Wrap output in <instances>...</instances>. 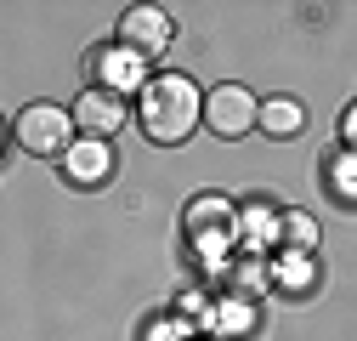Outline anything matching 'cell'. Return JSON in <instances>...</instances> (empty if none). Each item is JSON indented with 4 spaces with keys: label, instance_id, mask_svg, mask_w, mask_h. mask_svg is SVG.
Instances as JSON below:
<instances>
[{
    "label": "cell",
    "instance_id": "cell-1",
    "mask_svg": "<svg viewBox=\"0 0 357 341\" xmlns=\"http://www.w3.org/2000/svg\"><path fill=\"white\" fill-rule=\"evenodd\" d=\"M199 108H204V97H199V85L188 74H153V80H142V97H137L142 137H153L165 148L170 143H188L193 125H199Z\"/></svg>",
    "mask_w": 357,
    "mask_h": 341
},
{
    "label": "cell",
    "instance_id": "cell-10",
    "mask_svg": "<svg viewBox=\"0 0 357 341\" xmlns=\"http://www.w3.org/2000/svg\"><path fill=\"white\" fill-rule=\"evenodd\" d=\"M238 239H244V250L278 245V217H273V205H266V199H255V205L238 210Z\"/></svg>",
    "mask_w": 357,
    "mask_h": 341
},
{
    "label": "cell",
    "instance_id": "cell-2",
    "mask_svg": "<svg viewBox=\"0 0 357 341\" xmlns=\"http://www.w3.org/2000/svg\"><path fill=\"white\" fill-rule=\"evenodd\" d=\"M12 131H17V148H29L34 159H63L68 143H74V119L57 103H29Z\"/></svg>",
    "mask_w": 357,
    "mask_h": 341
},
{
    "label": "cell",
    "instance_id": "cell-8",
    "mask_svg": "<svg viewBox=\"0 0 357 341\" xmlns=\"http://www.w3.org/2000/svg\"><path fill=\"white\" fill-rule=\"evenodd\" d=\"M91 74H97L102 92L125 97L130 85H142V57L125 52V46H97V52H91Z\"/></svg>",
    "mask_w": 357,
    "mask_h": 341
},
{
    "label": "cell",
    "instance_id": "cell-4",
    "mask_svg": "<svg viewBox=\"0 0 357 341\" xmlns=\"http://www.w3.org/2000/svg\"><path fill=\"white\" fill-rule=\"evenodd\" d=\"M170 34H176V29H170V12H159V6H130V12L119 17V46L137 52L142 63L170 46Z\"/></svg>",
    "mask_w": 357,
    "mask_h": 341
},
{
    "label": "cell",
    "instance_id": "cell-11",
    "mask_svg": "<svg viewBox=\"0 0 357 341\" xmlns=\"http://www.w3.org/2000/svg\"><path fill=\"white\" fill-rule=\"evenodd\" d=\"M278 228H284V250L289 256H312V250H318V222H312L306 210H289Z\"/></svg>",
    "mask_w": 357,
    "mask_h": 341
},
{
    "label": "cell",
    "instance_id": "cell-3",
    "mask_svg": "<svg viewBox=\"0 0 357 341\" xmlns=\"http://www.w3.org/2000/svg\"><path fill=\"white\" fill-rule=\"evenodd\" d=\"M199 119L215 137H244L255 125V97L244 92V85H215V92L204 97V108H199Z\"/></svg>",
    "mask_w": 357,
    "mask_h": 341
},
{
    "label": "cell",
    "instance_id": "cell-14",
    "mask_svg": "<svg viewBox=\"0 0 357 341\" xmlns=\"http://www.w3.org/2000/svg\"><path fill=\"white\" fill-rule=\"evenodd\" d=\"M335 194H340V199H351V194H357V177H351V154H340V159H335Z\"/></svg>",
    "mask_w": 357,
    "mask_h": 341
},
{
    "label": "cell",
    "instance_id": "cell-13",
    "mask_svg": "<svg viewBox=\"0 0 357 341\" xmlns=\"http://www.w3.org/2000/svg\"><path fill=\"white\" fill-rule=\"evenodd\" d=\"M250 319H255V313H250L244 302H238V307H221V313H215V324H221V335H244V324H250Z\"/></svg>",
    "mask_w": 357,
    "mask_h": 341
},
{
    "label": "cell",
    "instance_id": "cell-12",
    "mask_svg": "<svg viewBox=\"0 0 357 341\" xmlns=\"http://www.w3.org/2000/svg\"><path fill=\"white\" fill-rule=\"evenodd\" d=\"M273 279L284 284V290H306L312 279H318V268H312V256H278V268H273Z\"/></svg>",
    "mask_w": 357,
    "mask_h": 341
},
{
    "label": "cell",
    "instance_id": "cell-9",
    "mask_svg": "<svg viewBox=\"0 0 357 341\" xmlns=\"http://www.w3.org/2000/svg\"><path fill=\"white\" fill-rule=\"evenodd\" d=\"M255 125H261L266 137H295L301 125H306V108L295 97H266V103H255Z\"/></svg>",
    "mask_w": 357,
    "mask_h": 341
},
{
    "label": "cell",
    "instance_id": "cell-7",
    "mask_svg": "<svg viewBox=\"0 0 357 341\" xmlns=\"http://www.w3.org/2000/svg\"><path fill=\"white\" fill-rule=\"evenodd\" d=\"M63 165H68V182L91 188V182H108L114 177V148L102 137H74L68 154H63Z\"/></svg>",
    "mask_w": 357,
    "mask_h": 341
},
{
    "label": "cell",
    "instance_id": "cell-5",
    "mask_svg": "<svg viewBox=\"0 0 357 341\" xmlns=\"http://www.w3.org/2000/svg\"><path fill=\"white\" fill-rule=\"evenodd\" d=\"M188 233L199 239L204 256H221V250L238 239V210H233L227 199H199V205L188 210Z\"/></svg>",
    "mask_w": 357,
    "mask_h": 341
},
{
    "label": "cell",
    "instance_id": "cell-15",
    "mask_svg": "<svg viewBox=\"0 0 357 341\" xmlns=\"http://www.w3.org/2000/svg\"><path fill=\"white\" fill-rule=\"evenodd\" d=\"M0 154H6V119H0Z\"/></svg>",
    "mask_w": 357,
    "mask_h": 341
},
{
    "label": "cell",
    "instance_id": "cell-6",
    "mask_svg": "<svg viewBox=\"0 0 357 341\" xmlns=\"http://www.w3.org/2000/svg\"><path fill=\"white\" fill-rule=\"evenodd\" d=\"M68 119L79 125L85 137H102V143H108L119 125L130 119V108H125V97H114V92H102V85H91V92H79V97H74Z\"/></svg>",
    "mask_w": 357,
    "mask_h": 341
}]
</instances>
